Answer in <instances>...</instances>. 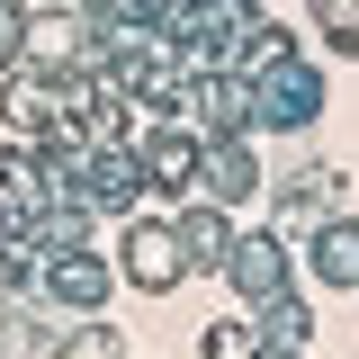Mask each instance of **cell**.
<instances>
[{"label":"cell","instance_id":"1","mask_svg":"<svg viewBox=\"0 0 359 359\" xmlns=\"http://www.w3.org/2000/svg\"><path fill=\"white\" fill-rule=\"evenodd\" d=\"M180 269H189V252H180L171 224H135V233H126V278H135V287L162 297V287H180Z\"/></svg>","mask_w":359,"mask_h":359},{"label":"cell","instance_id":"2","mask_svg":"<svg viewBox=\"0 0 359 359\" xmlns=\"http://www.w3.org/2000/svg\"><path fill=\"white\" fill-rule=\"evenodd\" d=\"M224 278H233L252 306H261V297L278 306V287H287V252H278L269 233H252V243H233V252H224Z\"/></svg>","mask_w":359,"mask_h":359},{"label":"cell","instance_id":"3","mask_svg":"<svg viewBox=\"0 0 359 359\" xmlns=\"http://www.w3.org/2000/svg\"><path fill=\"white\" fill-rule=\"evenodd\" d=\"M314 278L323 287H359V233L351 224H314Z\"/></svg>","mask_w":359,"mask_h":359},{"label":"cell","instance_id":"4","mask_svg":"<svg viewBox=\"0 0 359 359\" xmlns=\"http://www.w3.org/2000/svg\"><path fill=\"white\" fill-rule=\"evenodd\" d=\"M171 233H180V252H189V269H224V252H233V243H224V216H216V207H189Z\"/></svg>","mask_w":359,"mask_h":359},{"label":"cell","instance_id":"5","mask_svg":"<svg viewBox=\"0 0 359 359\" xmlns=\"http://www.w3.org/2000/svg\"><path fill=\"white\" fill-rule=\"evenodd\" d=\"M99 287H108V278H99V261H81V252L54 269V297H63V306H99Z\"/></svg>","mask_w":359,"mask_h":359},{"label":"cell","instance_id":"6","mask_svg":"<svg viewBox=\"0 0 359 359\" xmlns=\"http://www.w3.org/2000/svg\"><path fill=\"white\" fill-rule=\"evenodd\" d=\"M207 359H261V332L252 323H216L207 332Z\"/></svg>","mask_w":359,"mask_h":359}]
</instances>
